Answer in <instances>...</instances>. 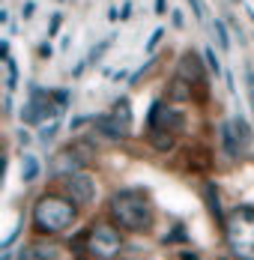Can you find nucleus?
Here are the masks:
<instances>
[{"label":"nucleus","instance_id":"nucleus-31","mask_svg":"<svg viewBox=\"0 0 254 260\" xmlns=\"http://www.w3.org/2000/svg\"><path fill=\"white\" fill-rule=\"evenodd\" d=\"M87 120H90V117H75V120H72V129H81Z\"/></svg>","mask_w":254,"mask_h":260},{"label":"nucleus","instance_id":"nucleus-5","mask_svg":"<svg viewBox=\"0 0 254 260\" xmlns=\"http://www.w3.org/2000/svg\"><path fill=\"white\" fill-rule=\"evenodd\" d=\"M57 114H60V105L54 102V96H51V90H39V87H30V99H27L24 111H21V123L27 126H36V123H42V120H57Z\"/></svg>","mask_w":254,"mask_h":260},{"label":"nucleus","instance_id":"nucleus-1","mask_svg":"<svg viewBox=\"0 0 254 260\" xmlns=\"http://www.w3.org/2000/svg\"><path fill=\"white\" fill-rule=\"evenodd\" d=\"M78 218V204L66 194H42L36 204H33V228L36 234H63L75 224Z\"/></svg>","mask_w":254,"mask_h":260},{"label":"nucleus","instance_id":"nucleus-12","mask_svg":"<svg viewBox=\"0 0 254 260\" xmlns=\"http://www.w3.org/2000/svg\"><path fill=\"white\" fill-rule=\"evenodd\" d=\"M203 198H206V207L212 212V218L221 224V228H228V218H225V209H221V198H218V188H215V182H206V188H203Z\"/></svg>","mask_w":254,"mask_h":260},{"label":"nucleus","instance_id":"nucleus-16","mask_svg":"<svg viewBox=\"0 0 254 260\" xmlns=\"http://www.w3.org/2000/svg\"><path fill=\"white\" fill-rule=\"evenodd\" d=\"M36 177H39V158L27 153V156L21 158V180H24V182H33Z\"/></svg>","mask_w":254,"mask_h":260},{"label":"nucleus","instance_id":"nucleus-29","mask_svg":"<svg viewBox=\"0 0 254 260\" xmlns=\"http://www.w3.org/2000/svg\"><path fill=\"white\" fill-rule=\"evenodd\" d=\"M171 21H174V27H182V24H185V21H182V12H174V15H171Z\"/></svg>","mask_w":254,"mask_h":260},{"label":"nucleus","instance_id":"nucleus-28","mask_svg":"<svg viewBox=\"0 0 254 260\" xmlns=\"http://www.w3.org/2000/svg\"><path fill=\"white\" fill-rule=\"evenodd\" d=\"M60 24H63V15H54V18H51V27H48V33H51V36H54V33L60 30Z\"/></svg>","mask_w":254,"mask_h":260},{"label":"nucleus","instance_id":"nucleus-25","mask_svg":"<svg viewBox=\"0 0 254 260\" xmlns=\"http://www.w3.org/2000/svg\"><path fill=\"white\" fill-rule=\"evenodd\" d=\"M182 239H185V234H182V224H177V228H174V234H171V236H165L162 242L168 245V242H182Z\"/></svg>","mask_w":254,"mask_h":260},{"label":"nucleus","instance_id":"nucleus-7","mask_svg":"<svg viewBox=\"0 0 254 260\" xmlns=\"http://www.w3.org/2000/svg\"><path fill=\"white\" fill-rule=\"evenodd\" d=\"M66 198H72L78 207H87V204H93L96 201V182L93 177H87V174H75V177H66Z\"/></svg>","mask_w":254,"mask_h":260},{"label":"nucleus","instance_id":"nucleus-9","mask_svg":"<svg viewBox=\"0 0 254 260\" xmlns=\"http://www.w3.org/2000/svg\"><path fill=\"white\" fill-rule=\"evenodd\" d=\"M177 75H179V78H185L192 87H201V84H203V63H201V57H198L195 51H185L182 57H179Z\"/></svg>","mask_w":254,"mask_h":260},{"label":"nucleus","instance_id":"nucleus-35","mask_svg":"<svg viewBox=\"0 0 254 260\" xmlns=\"http://www.w3.org/2000/svg\"><path fill=\"white\" fill-rule=\"evenodd\" d=\"M3 260H12V254H3Z\"/></svg>","mask_w":254,"mask_h":260},{"label":"nucleus","instance_id":"nucleus-26","mask_svg":"<svg viewBox=\"0 0 254 260\" xmlns=\"http://www.w3.org/2000/svg\"><path fill=\"white\" fill-rule=\"evenodd\" d=\"M245 81H248V99H251L254 108V69H245Z\"/></svg>","mask_w":254,"mask_h":260},{"label":"nucleus","instance_id":"nucleus-3","mask_svg":"<svg viewBox=\"0 0 254 260\" xmlns=\"http://www.w3.org/2000/svg\"><path fill=\"white\" fill-rule=\"evenodd\" d=\"M75 248H84L93 260H117V254L123 251V234H120L117 224L96 221L87 234L78 239Z\"/></svg>","mask_w":254,"mask_h":260},{"label":"nucleus","instance_id":"nucleus-15","mask_svg":"<svg viewBox=\"0 0 254 260\" xmlns=\"http://www.w3.org/2000/svg\"><path fill=\"white\" fill-rule=\"evenodd\" d=\"M230 123H233V132H236V138H239V141H242V147H245V150H248V147H251V141H254V135H251V126H248V123H245V117H242V114H239V117H233V120H230Z\"/></svg>","mask_w":254,"mask_h":260},{"label":"nucleus","instance_id":"nucleus-17","mask_svg":"<svg viewBox=\"0 0 254 260\" xmlns=\"http://www.w3.org/2000/svg\"><path fill=\"white\" fill-rule=\"evenodd\" d=\"M3 69H6V90L12 93V90H15V84H18V66H15V60H12V57H6V60H3Z\"/></svg>","mask_w":254,"mask_h":260},{"label":"nucleus","instance_id":"nucleus-24","mask_svg":"<svg viewBox=\"0 0 254 260\" xmlns=\"http://www.w3.org/2000/svg\"><path fill=\"white\" fill-rule=\"evenodd\" d=\"M162 36H165V27H158V30H155V33H152L150 36V42H147V51H155V45H158V42H162Z\"/></svg>","mask_w":254,"mask_h":260},{"label":"nucleus","instance_id":"nucleus-27","mask_svg":"<svg viewBox=\"0 0 254 260\" xmlns=\"http://www.w3.org/2000/svg\"><path fill=\"white\" fill-rule=\"evenodd\" d=\"M188 6H192V12L198 15V18H203V6H201V0H185Z\"/></svg>","mask_w":254,"mask_h":260},{"label":"nucleus","instance_id":"nucleus-18","mask_svg":"<svg viewBox=\"0 0 254 260\" xmlns=\"http://www.w3.org/2000/svg\"><path fill=\"white\" fill-rule=\"evenodd\" d=\"M203 57H206V66H209V72L218 78V75H225V69H221V60L215 57V48L209 45V48H203Z\"/></svg>","mask_w":254,"mask_h":260},{"label":"nucleus","instance_id":"nucleus-8","mask_svg":"<svg viewBox=\"0 0 254 260\" xmlns=\"http://www.w3.org/2000/svg\"><path fill=\"white\" fill-rule=\"evenodd\" d=\"M93 126H96V132H99L102 138H108V141H123V138H129V120L117 117V114H105V117H99Z\"/></svg>","mask_w":254,"mask_h":260},{"label":"nucleus","instance_id":"nucleus-30","mask_svg":"<svg viewBox=\"0 0 254 260\" xmlns=\"http://www.w3.org/2000/svg\"><path fill=\"white\" fill-rule=\"evenodd\" d=\"M39 57H51V45H48V42H42V45H39Z\"/></svg>","mask_w":254,"mask_h":260},{"label":"nucleus","instance_id":"nucleus-10","mask_svg":"<svg viewBox=\"0 0 254 260\" xmlns=\"http://www.w3.org/2000/svg\"><path fill=\"white\" fill-rule=\"evenodd\" d=\"M27 257L30 260H63V251L57 242H48V239H36L33 245H27Z\"/></svg>","mask_w":254,"mask_h":260},{"label":"nucleus","instance_id":"nucleus-14","mask_svg":"<svg viewBox=\"0 0 254 260\" xmlns=\"http://www.w3.org/2000/svg\"><path fill=\"white\" fill-rule=\"evenodd\" d=\"M147 138H150V147L152 150H158V153L174 150V132H150Z\"/></svg>","mask_w":254,"mask_h":260},{"label":"nucleus","instance_id":"nucleus-23","mask_svg":"<svg viewBox=\"0 0 254 260\" xmlns=\"http://www.w3.org/2000/svg\"><path fill=\"white\" fill-rule=\"evenodd\" d=\"M155 66H158V60H150L147 66H141V69H138V72L132 75V84H141V78H147V75H150V72L155 69Z\"/></svg>","mask_w":254,"mask_h":260},{"label":"nucleus","instance_id":"nucleus-11","mask_svg":"<svg viewBox=\"0 0 254 260\" xmlns=\"http://www.w3.org/2000/svg\"><path fill=\"white\" fill-rule=\"evenodd\" d=\"M221 150H225V156L230 158V161H236V158L245 153V147H242V141L236 138V132H233V123H225L221 126Z\"/></svg>","mask_w":254,"mask_h":260},{"label":"nucleus","instance_id":"nucleus-32","mask_svg":"<svg viewBox=\"0 0 254 260\" xmlns=\"http://www.w3.org/2000/svg\"><path fill=\"white\" fill-rule=\"evenodd\" d=\"M33 9H36V3H24V12H21V15L30 18V15H33Z\"/></svg>","mask_w":254,"mask_h":260},{"label":"nucleus","instance_id":"nucleus-33","mask_svg":"<svg viewBox=\"0 0 254 260\" xmlns=\"http://www.w3.org/2000/svg\"><path fill=\"white\" fill-rule=\"evenodd\" d=\"M165 9H168V0H155V12H158V15H162V12H165Z\"/></svg>","mask_w":254,"mask_h":260},{"label":"nucleus","instance_id":"nucleus-36","mask_svg":"<svg viewBox=\"0 0 254 260\" xmlns=\"http://www.w3.org/2000/svg\"><path fill=\"white\" fill-rule=\"evenodd\" d=\"M233 3H242V0H233Z\"/></svg>","mask_w":254,"mask_h":260},{"label":"nucleus","instance_id":"nucleus-19","mask_svg":"<svg viewBox=\"0 0 254 260\" xmlns=\"http://www.w3.org/2000/svg\"><path fill=\"white\" fill-rule=\"evenodd\" d=\"M212 33H215V39H218V48H221V51H230V39H228V27L221 24V21H215V24H212Z\"/></svg>","mask_w":254,"mask_h":260},{"label":"nucleus","instance_id":"nucleus-13","mask_svg":"<svg viewBox=\"0 0 254 260\" xmlns=\"http://www.w3.org/2000/svg\"><path fill=\"white\" fill-rule=\"evenodd\" d=\"M168 96L177 99V102H188L192 99V84L185 78H179V75H174V81L168 84Z\"/></svg>","mask_w":254,"mask_h":260},{"label":"nucleus","instance_id":"nucleus-34","mask_svg":"<svg viewBox=\"0 0 254 260\" xmlns=\"http://www.w3.org/2000/svg\"><path fill=\"white\" fill-rule=\"evenodd\" d=\"M182 260H198V251H192V254H182Z\"/></svg>","mask_w":254,"mask_h":260},{"label":"nucleus","instance_id":"nucleus-4","mask_svg":"<svg viewBox=\"0 0 254 260\" xmlns=\"http://www.w3.org/2000/svg\"><path fill=\"white\" fill-rule=\"evenodd\" d=\"M225 234L230 239V248H233L236 260H254V209L251 207L233 209Z\"/></svg>","mask_w":254,"mask_h":260},{"label":"nucleus","instance_id":"nucleus-6","mask_svg":"<svg viewBox=\"0 0 254 260\" xmlns=\"http://www.w3.org/2000/svg\"><path fill=\"white\" fill-rule=\"evenodd\" d=\"M185 126V117L179 114L177 108H171L168 102H152L150 117H147V129L150 132H182Z\"/></svg>","mask_w":254,"mask_h":260},{"label":"nucleus","instance_id":"nucleus-20","mask_svg":"<svg viewBox=\"0 0 254 260\" xmlns=\"http://www.w3.org/2000/svg\"><path fill=\"white\" fill-rule=\"evenodd\" d=\"M108 45H111V39H102L99 45H96V48L90 51V57H87V63H99V60H102V54L108 51Z\"/></svg>","mask_w":254,"mask_h":260},{"label":"nucleus","instance_id":"nucleus-22","mask_svg":"<svg viewBox=\"0 0 254 260\" xmlns=\"http://www.w3.org/2000/svg\"><path fill=\"white\" fill-rule=\"evenodd\" d=\"M111 114H117V117H123V120H132V111H129V99H117Z\"/></svg>","mask_w":254,"mask_h":260},{"label":"nucleus","instance_id":"nucleus-21","mask_svg":"<svg viewBox=\"0 0 254 260\" xmlns=\"http://www.w3.org/2000/svg\"><path fill=\"white\" fill-rule=\"evenodd\" d=\"M57 129H60V123H57V120H51L48 126H42V132H39L42 144H48V141H54V135H57Z\"/></svg>","mask_w":254,"mask_h":260},{"label":"nucleus","instance_id":"nucleus-2","mask_svg":"<svg viewBox=\"0 0 254 260\" xmlns=\"http://www.w3.org/2000/svg\"><path fill=\"white\" fill-rule=\"evenodd\" d=\"M111 221L120 231H150L152 228V204L144 191L138 188H123L111 198Z\"/></svg>","mask_w":254,"mask_h":260}]
</instances>
